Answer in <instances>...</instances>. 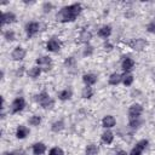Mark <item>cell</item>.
I'll use <instances>...</instances> for the list:
<instances>
[{
    "mask_svg": "<svg viewBox=\"0 0 155 155\" xmlns=\"http://www.w3.org/2000/svg\"><path fill=\"white\" fill-rule=\"evenodd\" d=\"M92 96H93V90H92L91 86H86V87L82 88V91H81V97H82V98L90 99Z\"/></svg>",
    "mask_w": 155,
    "mask_h": 155,
    "instance_id": "25",
    "label": "cell"
},
{
    "mask_svg": "<svg viewBox=\"0 0 155 155\" xmlns=\"http://www.w3.org/2000/svg\"><path fill=\"white\" fill-rule=\"evenodd\" d=\"M16 22V15L12 12H4L1 15V25L8 24V23H13Z\"/></svg>",
    "mask_w": 155,
    "mask_h": 155,
    "instance_id": "13",
    "label": "cell"
},
{
    "mask_svg": "<svg viewBox=\"0 0 155 155\" xmlns=\"http://www.w3.org/2000/svg\"><path fill=\"white\" fill-rule=\"evenodd\" d=\"M130 47L131 48H133L134 51H142L145 46H147V41L144 40V39H142V38H139V39H133L132 41H130Z\"/></svg>",
    "mask_w": 155,
    "mask_h": 155,
    "instance_id": "9",
    "label": "cell"
},
{
    "mask_svg": "<svg viewBox=\"0 0 155 155\" xmlns=\"http://www.w3.org/2000/svg\"><path fill=\"white\" fill-rule=\"evenodd\" d=\"M142 124H143V120H140V119L138 117V119H133V120H130V122H128V126H130L131 128L136 130V128H138V127H139Z\"/></svg>",
    "mask_w": 155,
    "mask_h": 155,
    "instance_id": "27",
    "label": "cell"
},
{
    "mask_svg": "<svg viewBox=\"0 0 155 155\" xmlns=\"http://www.w3.org/2000/svg\"><path fill=\"white\" fill-rule=\"evenodd\" d=\"M148 144H149V142L147 139H140L139 142H137L136 147L132 148V150H131V153L128 155H142V153L145 150Z\"/></svg>",
    "mask_w": 155,
    "mask_h": 155,
    "instance_id": "6",
    "label": "cell"
},
{
    "mask_svg": "<svg viewBox=\"0 0 155 155\" xmlns=\"http://www.w3.org/2000/svg\"><path fill=\"white\" fill-rule=\"evenodd\" d=\"M86 155H97L98 154V147L96 144H88L85 149Z\"/></svg>",
    "mask_w": 155,
    "mask_h": 155,
    "instance_id": "26",
    "label": "cell"
},
{
    "mask_svg": "<svg viewBox=\"0 0 155 155\" xmlns=\"http://www.w3.org/2000/svg\"><path fill=\"white\" fill-rule=\"evenodd\" d=\"M24 57H25V50L21 46H17L11 53V58L13 61H22Z\"/></svg>",
    "mask_w": 155,
    "mask_h": 155,
    "instance_id": "10",
    "label": "cell"
},
{
    "mask_svg": "<svg viewBox=\"0 0 155 155\" xmlns=\"http://www.w3.org/2000/svg\"><path fill=\"white\" fill-rule=\"evenodd\" d=\"M36 64L41 68V70H44V71H48V70H51V68H52V61H51V58L48 57V56H41V57H39L38 59H36Z\"/></svg>",
    "mask_w": 155,
    "mask_h": 155,
    "instance_id": "4",
    "label": "cell"
},
{
    "mask_svg": "<svg viewBox=\"0 0 155 155\" xmlns=\"http://www.w3.org/2000/svg\"><path fill=\"white\" fill-rule=\"evenodd\" d=\"M111 34V27L110 25H103L98 29V36L103 39H108Z\"/></svg>",
    "mask_w": 155,
    "mask_h": 155,
    "instance_id": "17",
    "label": "cell"
},
{
    "mask_svg": "<svg viewBox=\"0 0 155 155\" xmlns=\"http://www.w3.org/2000/svg\"><path fill=\"white\" fill-rule=\"evenodd\" d=\"M108 82H109V85L116 86L117 84L122 82V75L119 74V73H113V74H110L109 79H108Z\"/></svg>",
    "mask_w": 155,
    "mask_h": 155,
    "instance_id": "18",
    "label": "cell"
},
{
    "mask_svg": "<svg viewBox=\"0 0 155 155\" xmlns=\"http://www.w3.org/2000/svg\"><path fill=\"white\" fill-rule=\"evenodd\" d=\"M71 96H73V92L70 88H64V90L58 92V99L59 101H68L71 98Z\"/></svg>",
    "mask_w": 155,
    "mask_h": 155,
    "instance_id": "19",
    "label": "cell"
},
{
    "mask_svg": "<svg viewBox=\"0 0 155 155\" xmlns=\"http://www.w3.org/2000/svg\"><path fill=\"white\" fill-rule=\"evenodd\" d=\"M133 80H134V78H133V75L130 74V73H125V74L122 75V84H124L125 86H131V85L133 84Z\"/></svg>",
    "mask_w": 155,
    "mask_h": 155,
    "instance_id": "24",
    "label": "cell"
},
{
    "mask_svg": "<svg viewBox=\"0 0 155 155\" xmlns=\"http://www.w3.org/2000/svg\"><path fill=\"white\" fill-rule=\"evenodd\" d=\"M40 29V24L38 22H29L27 25H25V33H27V36L30 39L33 38Z\"/></svg>",
    "mask_w": 155,
    "mask_h": 155,
    "instance_id": "7",
    "label": "cell"
},
{
    "mask_svg": "<svg viewBox=\"0 0 155 155\" xmlns=\"http://www.w3.org/2000/svg\"><path fill=\"white\" fill-rule=\"evenodd\" d=\"M29 134V128L27 126H23V125H19L16 130V137L18 139H24Z\"/></svg>",
    "mask_w": 155,
    "mask_h": 155,
    "instance_id": "15",
    "label": "cell"
},
{
    "mask_svg": "<svg viewBox=\"0 0 155 155\" xmlns=\"http://www.w3.org/2000/svg\"><path fill=\"white\" fill-rule=\"evenodd\" d=\"M42 8H44L45 12H50L51 8H52V4H50V2H45V4L42 5Z\"/></svg>",
    "mask_w": 155,
    "mask_h": 155,
    "instance_id": "35",
    "label": "cell"
},
{
    "mask_svg": "<svg viewBox=\"0 0 155 155\" xmlns=\"http://www.w3.org/2000/svg\"><path fill=\"white\" fill-rule=\"evenodd\" d=\"M133 67H134V61L132 58H130V57H125L124 61H122V63H121L122 70L125 73H130L133 69Z\"/></svg>",
    "mask_w": 155,
    "mask_h": 155,
    "instance_id": "12",
    "label": "cell"
},
{
    "mask_svg": "<svg viewBox=\"0 0 155 155\" xmlns=\"http://www.w3.org/2000/svg\"><path fill=\"white\" fill-rule=\"evenodd\" d=\"M46 50L48 52H58L61 50V41L57 38H51L46 44Z\"/></svg>",
    "mask_w": 155,
    "mask_h": 155,
    "instance_id": "8",
    "label": "cell"
},
{
    "mask_svg": "<svg viewBox=\"0 0 155 155\" xmlns=\"http://www.w3.org/2000/svg\"><path fill=\"white\" fill-rule=\"evenodd\" d=\"M46 151V145L42 142H38L33 144V154L34 155H42Z\"/></svg>",
    "mask_w": 155,
    "mask_h": 155,
    "instance_id": "16",
    "label": "cell"
},
{
    "mask_svg": "<svg viewBox=\"0 0 155 155\" xmlns=\"http://www.w3.org/2000/svg\"><path fill=\"white\" fill-rule=\"evenodd\" d=\"M116 125V119L113 115H105L102 119V126L104 128H111Z\"/></svg>",
    "mask_w": 155,
    "mask_h": 155,
    "instance_id": "11",
    "label": "cell"
},
{
    "mask_svg": "<svg viewBox=\"0 0 155 155\" xmlns=\"http://www.w3.org/2000/svg\"><path fill=\"white\" fill-rule=\"evenodd\" d=\"M23 71H24V67L22 65V67H19V69H18V70H17V73H16V74H17V76H19V78H21V76L23 75Z\"/></svg>",
    "mask_w": 155,
    "mask_h": 155,
    "instance_id": "37",
    "label": "cell"
},
{
    "mask_svg": "<svg viewBox=\"0 0 155 155\" xmlns=\"http://www.w3.org/2000/svg\"><path fill=\"white\" fill-rule=\"evenodd\" d=\"M41 122V117L39 115H33L30 119H29V125L30 126H39Z\"/></svg>",
    "mask_w": 155,
    "mask_h": 155,
    "instance_id": "28",
    "label": "cell"
},
{
    "mask_svg": "<svg viewBox=\"0 0 155 155\" xmlns=\"http://www.w3.org/2000/svg\"><path fill=\"white\" fill-rule=\"evenodd\" d=\"M48 155H64V151H63V149H61L58 147H53L48 151Z\"/></svg>",
    "mask_w": 155,
    "mask_h": 155,
    "instance_id": "30",
    "label": "cell"
},
{
    "mask_svg": "<svg viewBox=\"0 0 155 155\" xmlns=\"http://www.w3.org/2000/svg\"><path fill=\"white\" fill-rule=\"evenodd\" d=\"M82 81L85 82L86 86H92L97 82V75L92 74V73H87L82 75Z\"/></svg>",
    "mask_w": 155,
    "mask_h": 155,
    "instance_id": "14",
    "label": "cell"
},
{
    "mask_svg": "<svg viewBox=\"0 0 155 155\" xmlns=\"http://www.w3.org/2000/svg\"><path fill=\"white\" fill-rule=\"evenodd\" d=\"M74 64H75V59H74V57H69V58H67V59L64 61V65L68 67V68H70V67L74 65Z\"/></svg>",
    "mask_w": 155,
    "mask_h": 155,
    "instance_id": "33",
    "label": "cell"
},
{
    "mask_svg": "<svg viewBox=\"0 0 155 155\" xmlns=\"http://www.w3.org/2000/svg\"><path fill=\"white\" fill-rule=\"evenodd\" d=\"M104 50H105V51H111V50H113V45L109 44V42H105V44H104Z\"/></svg>",
    "mask_w": 155,
    "mask_h": 155,
    "instance_id": "36",
    "label": "cell"
},
{
    "mask_svg": "<svg viewBox=\"0 0 155 155\" xmlns=\"http://www.w3.org/2000/svg\"><path fill=\"white\" fill-rule=\"evenodd\" d=\"M92 53H93V47H92V46H90V45H87V46L85 47V50H84L82 54L86 57V56H91Z\"/></svg>",
    "mask_w": 155,
    "mask_h": 155,
    "instance_id": "32",
    "label": "cell"
},
{
    "mask_svg": "<svg viewBox=\"0 0 155 155\" xmlns=\"http://www.w3.org/2000/svg\"><path fill=\"white\" fill-rule=\"evenodd\" d=\"M142 113H143V107L138 103H134L128 108V119L130 120L138 119L142 115Z\"/></svg>",
    "mask_w": 155,
    "mask_h": 155,
    "instance_id": "5",
    "label": "cell"
},
{
    "mask_svg": "<svg viewBox=\"0 0 155 155\" xmlns=\"http://www.w3.org/2000/svg\"><path fill=\"white\" fill-rule=\"evenodd\" d=\"M35 101L44 108V109H51L54 105V101L48 96V93L46 91L40 92L39 94L35 96Z\"/></svg>",
    "mask_w": 155,
    "mask_h": 155,
    "instance_id": "2",
    "label": "cell"
},
{
    "mask_svg": "<svg viewBox=\"0 0 155 155\" xmlns=\"http://www.w3.org/2000/svg\"><path fill=\"white\" fill-rule=\"evenodd\" d=\"M115 155H128L125 150H119V151H116V154Z\"/></svg>",
    "mask_w": 155,
    "mask_h": 155,
    "instance_id": "38",
    "label": "cell"
},
{
    "mask_svg": "<svg viewBox=\"0 0 155 155\" xmlns=\"http://www.w3.org/2000/svg\"><path fill=\"white\" fill-rule=\"evenodd\" d=\"M41 68L39 67V65H35V67H31L29 70H28V76L29 78H31V79H36V78H39L40 76V74H41Z\"/></svg>",
    "mask_w": 155,
    "mask_h": 155,
    "instance_id": "20",
    "label": "cell"
},
{
    "mask_svg": "<svg viewBox=\"0 0 155 155\" xmlns=\"http://www.w3.org/2000/svg\"><path fill=\"white\" fill-rule=\"evenodd\" d=\"M81 4H71L69 6H65L63 8H61L58 11V13L56 15V18L58 22L61 23H68V22H74L78 16L81 12Z\"/></svg>",
    "mask_w": 155,
    "mask_h": 155,
    "instance_id": "1",
    "label": "cell"
},
{
    "mask_svg": "<svg viewBox=\"0 0 155 155\" xmlns=\"http://www.w3.org/2000/svg\"><path fill=\"white\" fill-rule=\"evenodd\" d=\"M25 107V101L23 97H17L13 99V102L11 103V113L12 114H17L19 111H22Z\"/></svg>",
    "mask_w": 155,
    "mask_h": 155,
    "instance_id": "3",
    "label": "cell"
},
{
    "mask_svg": "<svg viewBox=\"0 0 155 155\" xmlns=\"http://www.w3.org/2000/svg\"><path fill=\"white\" fill-rule=\"evenodd\" d=\"M79 39H80V41H82V42H88L91 39H92V34L88 31V30H86V29H84L81 33H80V36H79Z\"/></svg>",
    "mask_w": 155,
    "mask_h": 155,
    "instance_id": "23",
    "label": "cell"
},
{
    "mask_svg": "<svg viewBox=\"0 0 155 155\" xmlns=\"http://www.w3.org/2000/svg\"><path fill=\"white\" fill-rule=\"evenodd\" d=\"M2 155H24V151L19 149V150H13V151H5L2 153Z\"/></svg>",
    "mask_w": 155,
    "mask_h": 155,
    "instance_id": "31",
    "label": "cell"
},
{
    "mask_svg": "<svg viewBox=\"0 0 155 155\" xmlns=\"http://www.w3.org/2000/svg\"><path fill=\"white\" fill-rule=\"evenodd\" d=\"M113 139H114V134L111 131H105L102 133V142L104 144H111L113 143Z\"/></svg>",
    "mask_w": 155,
    "mask_h": 155,
    "instance_id": "21",
    "label": "cell"
},
{
    "mask_svg": "<svg viewBox=\"0 0 155 155\" xmlns=\"http://www.w3.org/2000/svg\"><path fill=\"white\" fill-rule=\"evenodd\" d=\"M63 128H64V121H63V120H57V121H54V122L51 125V130H52V132H54V133L61 132Z\"/></svg>",
    "mask_w": 155,
    "mask_h": 155,
    "instance_id": "22",
    "label": "cell"
},
{
    "mask_svg": "<svg viewBox=\"0 0 155 155\" xmlns=\"http://www.w3.org/2000/svg\"><path fill=\"white\" fill-rule=\"evenodd\" d=\"M147 30L149 33H155V21H151L147 24Z\"/></svg>",
    "mask_w": 155,
    "mask_h": 155,
    "instance_id": "34",
    "label": "cell"
},
{
    "mask_svg": "<svg viewBox=\"0 0 155 155\" xmlns=\"http://www.w3.org/2000/svg\"><path fill=\"white\" fill-rule=\"evenodd\" d=\"M4 38L7 40V41H13L16 39V34L13 30H7L4 33Z\"/></svg>",
    "mask_w": 155,
    "mask_h": 155,
    "instance_id": "29",
    "label": "cell"
}]
</instances>
